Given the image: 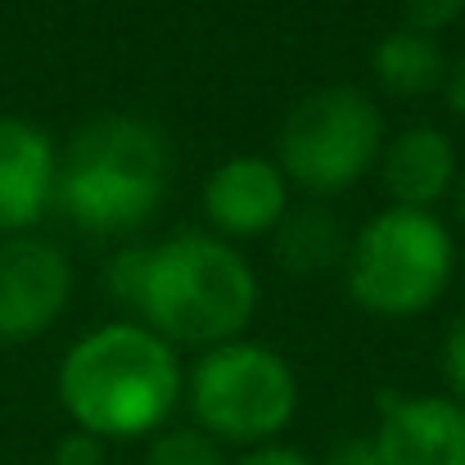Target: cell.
Wrapping results in <instances>:
<instances>
[{"instance_id":"1","label":"cell","mask_w":465,"mask_h":465,"mask_svg":"<svg viewBox=\"0 0 465 465\" xmlns=\"http://www.w3.org/2000/svg\"><path fill=\"white\" fill-rule=\"evenodd\" d=\"M181 389V348L132 316L77 334L54 371V393L73 430H86L104 443H136L172 425Z\"/></svg>"},{"instance_id":"2","label":"cell","mask_w":465,"mask_h":465,"mask_svg":"<svg viewBox=\"0 0 465 465\" xmlns=\"http://www.w3.org/2000/svg\"><path fill=\"white\" fill-rule=\"evenodd\" d=\"M262 308V281L240 244L213 231H176L141 244V281L127 316L172 348H217L249 334Z\"/></svg>"},{"instance_id":"3","label":"cell","mask_w":465,"mask_h":465,"mask_svg":"<svg viewBox=\"0 0 465 465\" xmlns=\"http://www.w3.org/2000/svg\"><path fill=\"white\" fill-rule=\"evenodd\" d=\"M172 145L145 114H95L64 150L54 213L95 240H127L150 226L172 185Z\"/></svg>"},{"instance_id":"4","label":"cell","mask_w":465,"mask_h":465,"mask_svg":"<svg viewBox=\"0 0 465 465\" xmlns=\"http://www.w3.org/2000/svg\"><path fill=\"white\" fill-rule=\"evenodd\" d=\"M457 276V231L434 208L384 203L343 253V290L366 316L416 321L443 303Z\"/></svg>"},{"instance_id":"5","label":"cell","mask_w":465,"mask_h":465,"mask_svg":"<svg viewBox=\"0 0 465 465\" xmlns=\"http://www.w3.org/2000/svg\"><path fill=\"white\" fill-rule=\"evenodd\" d=\"M299 402L303 389L290 357L249 334L203 348L194 361H185L181 407L190 411V425H199L222 448L249 452L281 443L299 416Z\"/></svg>"},{"instance_id":"6","label":"cell","mask_w":465,"mask_h":465,"mask_svg":"<svg viewBox=\"0 0 465 465\" xmlns=\"http://www.w3.org/2000/svg\"><path fill=\"white\" fill-rule=\"evenodd\" d=\"M384 141L389 127L380 100L361 86L334 82L290 104V114L276 127L272 158L299 194L330 203L375 172Z\"/></svg>"},{"instance_id":"7","label":"cell","mask_w":465,"mask_h":465,"mask_svg":"<svg viewBox=\"0 0 465 465\" xmlns=\"http://www.w3.org/2000/svg\"><path fill=\"white\" fill-rule=\"evenodd\" d=\"M77 272L59 240L41 231L0 240V348L36 343L73 303Z\"/></svg>"},{"instance_id":"8","label":"cell","mask_w":465,"mask_h":465,"mask_svg":"<svg viewBox=\"0 0 465 465\" xmlns=\"http://www.w3.org/2000/svg\"><path fill=\"white\" fill-rule=\"evenodd\" d=\"M199 208L203 231H213L217 240H272V231L294 208V185L272 154H231L203 176Z\"/></svg>"},{"instance_id":"9","label":"cell","mask_w":465,"mask_h":465,"mask_svg":"<svg viewBox=\"0 0 465 465\" xmlns=\"http://www.w3.org/2000/svg\"><path fill=\"white\" fill-rule=\"evenodd\" d=\"M366 439L380 465H465V402L452 393H380Z\"/></svg>"},{"instance_id":"10","label":"cell","mask_w":465,"mask_h":465,"mask_svg":"<svg viewBox=\"0 0 465 465\" xmlns=\"http://www.w3.org/2000/svg\"><path fill=\"white\" fill-rule=\"evenodd\" d=\"M59 145L45 127L0 114V240L36 231L54 213Z\"/></svg>"},{"instance_id":"11","label":"cell","mask_w":465,"mask_h":465,"mask_svg":"<svg viewBox=\"0 0 465 465\" xmlns=\"http://www.w3.org/2000/svg\"><path fill=\"white\" fill-rule=\"evenodd\" d=\"M461 154L457 141L434 127V123H411L402 132H393L380 150L375 176L389 203L398 208H434L443 199H452L457 181H461Z\"/></svg>"},{"instance_id":"12","label":"cell","mask_w":465,"mask_h":465,"mask_svg":"<svg viewBox=\"0 0 465 465\" xmlns=\"http://www.w3.org/2000/svg\"><path fill=\"white\" fill-rule=\"evenodd\" d=\"M371 77L389 100H425L443 91L448 77V54L439 36L393 27L371 45Z\"/></svg>"},{"instance_id":"13","label":"cell","mask_w":465,"mask_h":465,"mask_svg":"<svg viewBox=\"0 0 465 465\" xmlns=\"http://www.w3.org/2000/svg\"><path fill=\"white\" fill-rule=\"evenodd\" d=\"M343 253H348V231L325 199L294 203L285 213V222L272 231V258L294 276H316V272L343 267Z\"/></svg>"},{"instance_id":"14","label":"cell","mask_w":465,"mask_h":465,"mask_svg":"<svg viewBox=\"0 0 465 465\" xmlns=\"http://www.w3.org/2000/svg\"><path fill=\"white\" fill-rule=\"evenodd\" d=\"M141 465H231V457L199 425H176L172 420V425H163L158 434L145 439Z\"/></svg>"},{"instance_id":"15","label":"cell","mask_w":465,"mask_h":465,"mask_svg":"<svg viewBox=\"0 0 465 465\" xmlns=\"http://www.w3.org/2000/svg\"><path fill=\"white\" fill-rule=\"evenodd\" d=\"M465 18V0H407L402 9V27L425 32V36H443Z\"/></svg>"},{"instance_id":"16","label":"cell","mask_w":465,"mask_h":465,"mask_svg":"<svg viewBox=\"0 0 465 465\" xmlns=\"http://www.w3.org/2000/svg\"><path fill=\"white\" fill-rule=\"evenodd\" d=\"M439 375H443V393H452L457 402H465V312L448 321L443 343H439Z\"/></svg>"},{"instance_id":"17","label":"cell","mask_w":465,"mask_h":465,"mask_svg":"<svg viewBox=\"0 0 465 465\" xmlns=\"http://www.w3.org/2000/svg\"><path fill=\"white\" fill-rule=\"evenodd\" d=\"M50 465H109V443L86 430H68L50 448Z\"/></svg>"},{"instance_id":"18","label":"cell","mask_w":465,"mask_h":465,"mask_svg":"<svg viewBox=\"0 0 465 465\" xmlns=\"http://www.w3.org/2000/svg\"><path fill=\"white\" fill-rule=\"evenodd\" d=\"M231 465H316L303 448H290V443H262V448H249L240 452Z\"/></svg>"},{"instance_id":"19","label":"cell","mask_w":465,"mask_h":465,"mask_svg":"<svg viewBox=\"0 0 465 465\" xmlns=\"http://www.w3.org/2000/svg\"><path fill=\"white\" fill-rule=\"evenodd\" d=\"M439 95H443L448 114L465 127V50L457 59H448V77H443V91H439Z\"/></svg>"},{"instance_id":"20","label":"cell","mask_w":465,"mask_h":465,"mask_svg":"<svg viewBox=\"0 0 465 465\" xmlns=\"http://www.w3.org/2000/svg\"><path fill=\"white\" fill-rule=\"evenodd\" d=\"M321 465H380V457H375L371 439H343Z\"/></svg>"},{"instance_id":"21","label":"cell","mask_w":465,"mask_h":465,"mask_svg":"<svg viewBox=\"0 0 465 465\" xmlns=\"http://www.w3.org/2000/svg\"><path fill=\"white\" fill-rule=\"evenodd\" d=\"M452 208H457V222L465 226V167H461V181H457V190H452Z\"/></svg>"}]
</instances>
